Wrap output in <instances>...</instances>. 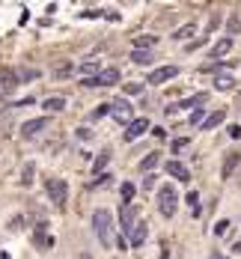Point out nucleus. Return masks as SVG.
<instances>
[{
	"instance_id": "33",
	"label": "nucleus",
	"mask_w": 241,
	"mask_h": 259,
	"mask_svg": "<svg viewBox=\"0 0 241 259\" xmlns=\"http://www.w3.org/2000/svg\"><path fill=\"white\" fill-rule=\"evenodd\" d=\"M36 75H39V71H36V69H27V71H21V75H18V78H36Z\"/></svg>"
},
{
	"instance_id": "2",
	"label": "nucleus",
	"mask_w": 241,
	"mask_h": 259,
	"mask_svg": "<svg viewBox=\"0 0 241 259\" xmlns=\"http://www.w3.org/2000/svg\"><path fill=\"white\" fill-rule=\"evenodd\" d=\"M158 209H161V214H164V217H173V214H176V209H179V194H176L173 185H164V188L158 191Z\"/></svg>"
},
{
	"instance_id": "1",
	"label": "nucleus",
	"mask_w": 241,
	"mask_h": 259,
	"mask_svg": "<svg viewBox=\"0 0 241 259\" xmlns=\"http://www.w3.org/2000/svg\"><path fill=\"white\" fill-rule=\"evenodd\" d=\"M93 233L101 241V247L113 244V214L107 209H96V214H93Z\"/></svg>"
},
{
	"instance_id": "5",
	"label": "nucleus",
	"mask_w": 241,
	"mask_h": 259,
	"mask_svg": "<svg viewBox=\"0 0 241 259\" xmlns=\"http://www.w3.org/2000/svg\"><path fill=\"white\" fill-rule=\"evenodd\" d=\"M110 114H113L116 122H131V101H128V98L110 101Z\"/></svg>"
},
{
	"instance_id": "36",
	"label": "nucleus",
	"mask_w": 241,
	"mask_h": 259,
	"mask_svg": "<svg viewBox=\"0 0 241 259\" xmlns=\"http://www.w3.org/2000/svg\"><path fill=\"white\" fill-rule=\"evenodd\" d=\"M235 253H241V241H235Z\"/></svg>"
},
{
	"instance_id": "18",
	"label": "nucleus",
	"mask_w": 241,
	"mask_h": 259,
	"mask_svg": "<svg viewBox=\"0 0 241 259\" xmlns=\"http://www.w3.org/2000/svg\"><path fill=\"white\" fill-rule=\"evenodd\" d=\"M223 119H226V114H223V110H217V114H212V117L203 119V128H217Z\"/></svg>"
},
{
	"instance_id": "37",
	"label": "nucleus",
	"mask_w": 241,
	"mask_h": 259,
	"mask_svg": "<svg viewBox=\"0 0 241 259\" xmlns=\"http://www.w3.org/2000/svg\"><path fill=\"white\" fill-rule=\"evenodd\" d=\"M77 259H90V256H87V253H84V256H77Z\"/></svg>"
},
{
	"instance_id": "24",
	"label": "nucleus",
	"mask_w": 241,
	"mask_h": 259,
	"mask_svg": "<svg viewBox=\"0 0 241 259\" xmlns=\"http://www.w3.org/2000/svg\"><path fill=\"white\" fill-rule=\"evenodd\" d=\"M235 33H241V18H238V15H232V18H229V39H232Z\"/></svg>"
},
{
	"instance_id": "28",
	"label": "nucleus",
	"mask_w": 241,
	"mask_h": 259,
	"mask_svg": "<svg viewBox=\"0 0 241 259\" xmlns=\"http://www.w3.org/2000/svg\"><path fill=\"white\" fill-rule=\"evenodd\" d=\"M152 45H155L152 36H140V39H137V48H152Z\"/></svg>"
},
{
	"instance_id": "30",
	"label": "nucleus",
	"mask_w": 241,
	"mask_h": 259,
	"mask_svg": "<svg viewBox=\"0 0 241 259\" xmlns=\"http://www.w3.org/2000/svg\"><path fill=\"white\" fill-rule=\"evenodd\" d=\"M185 146H188V137H179V140H173V149L179 152V149H185Z\"/></svg>"
},
{
	"instance_id": "9",
	"label": "nucleus",
	"mask_w": 241,
	"mask_h": 259,
	"mask_svg": "<svg viewBox=\"0 0 241 259\" xmlns=\"http://www.w3.org/2000/svg\"><path fill=\"white\" fill-rule=\"evenodd\" d=\"M152 125H149V119H131L128 122V131H125V140H137L140 134H146Z\"/></svg>"
},
{
	"instance_id": "11",
	"label": "nucleus",
	"mask_w": 241,
	"mask_h": 259,
	"mask_svg": "<svg viewBox=\"0 0 241 259\" xmlns=\"http://www.w3.org/2000/svg\"><path fill=\"white\" fill-rule=\"evenodd\" d=\"M42 128H48V119H30V122H24L21 134H24V137H36Z\"/></svg>"
},
{
	"instance_id": "23",
	"label": "nucleus",
	"mask_w": 241,
	"mask_h": 259,
	"mask_svg": "<svg viewBox=\"0 0 241 259\" xmlns=\"http://www.w3.org/2000/svg\"><path fill=\"white\" fill-rule=\"evenodd\" d=\"M196 33V24H185L179 33H176V39H188V36H193Z\"/></svg>"
},
{
	"instance_id": "27",
	"label": "nucleus",
	"mask_w": 241,
	"mask_h": 259,
	"mask_svg": "<svg viewBox=\"0 0 241 259\" xmlns=\"http://www.w3.org/2000/svg\"><path fill=\"white\" fill-rule=\"evenodd\" d=\"M21 182H24V185H30V182H33V164H27V167H24V173H21Z\"/></svg>"
},
{
	"instance_id": "12",
	"label": "nucleus",
	"mask_w": 241,
	"mask_h": 259,
	"mask_svg": "<svg viewBox=\"0 0 241 259\" xmlns=\"http://www.w3.org/2000/svg\"><path fill=\"white\" fill-rule=\"evenodd\" d=\"M146 235H149V227L143 224V220H137V227H134V233H131V247H140V244L146 241Z\"/></svg>"
},
{
	"instance_id": "16",
	"label": "nucleus",
	"mask_w": 241,
	"mask_h": 259,
	"mask_svg": "<svg viewBox=\"0 0 241 259\" xmlns=\"http://www.w3.org/2000/svg\"><path fill=\"white\" fill-rule=\"evenodd\" d=\"M199 101H206V93H196V95H191V98H185V101H179L176 107H196ZM176 107H170V114H173V110Z\"/></svg>"
},
{
	"instance_id": "17",
	"label": "nucleus",
	"mask_w": 241,
	"mask_h": 259,
	"mask_svg": "<svg viewBox=\"0 0 241 259\" xmlns=\"http://www.w3.org/2000/svg\"><path fill=\"white\" fill-rule=\"evenodd\" d=\"M36 244H39V250H48V247L54 244V238H51V235H45V230L39 227V230H36Z\"/></svg>"
},
{
	"instance_id": "25",
	"label": "nucleus",
	"mask_w": 241,
	"mask_h": 259,
	"mask_svg": "<svg viewBox=\"0 0 241 259\" xmlns=\"http://www.w3.org/2000/svg\"><path fill=\"white\" fill-rule=\"evenodd\" d=\"M188 206H191V212H193V214H199V197H196L193 191L188 194Z\"/></svg>"
},
{
	"instance_id": "8",
	"label": "nucleus",
	"mask_w": 241,
	"mask_h": 259,
	"mask_svg": "<svg viewBox=\"0 0 241 259\" xmlns=\"http://www.w3.org/2000/svg\"><path fill=\"white\" fill-rule=\"evenodd\" d=\"M176 75H179L176 66H161V69H155L152 75H149V84H167V81L176 78Z\"/></svg>"
},
{
	"instance_id": "38",
	"label": "nucleus",
	"mask_w": 241,
	"mask_h": 259,
	"mask_svg": "<svg viewBox=\"0 0 241 259\" xmlns=\"http://www.w3.org/2000/svg\"><path fill=\"white\" fill-rule=\"evenodd\" d=\"M238 107H241V95H238Z\"/></svg>"
},
{
	"instance_id": "7",
	"label": "nucleus",
	"mask_w": 241,
	"mask_h": 259,
	"mask_svg": "<svg viewBox=\"0 0 241 259\" xmlns=\"http://www.w3.org/2000/svg\"><path fill=\"white\" fill-rule=\"evenodd\" d=\"M116 81H119V69H104V71H98L96 78H90L87 84H90V87H96V84H98V87H110V84H116Z\"/></svg>"
},
{
	"instance_id": "34",
	"label": "nucleus",
	"mask_w": 241,
	"mask_h": 259,
	"mask_svg": "<svg viewBox=\"0 0 241 259\" xmlns=\"http://www.w3.org/2000/svg\"><path fill=\"white\" fill-rule=\"evenodd\" d=\"M125 90H128V93H131V95H134V93H140V90H143V87H140V84H128V87H125Z\"/></svg>"
},
{
	"instance_id": "32",
	"label": "nucleus",
	"mask_w": 241,
	"mask_h": 259,
	"mask_svg": "<svg viewBox=\"0 0 241 259\" xmlns=\"http://www.w3.org/2000/svg\"><path fill=\"white\" fill-rule=\"evenodd\" d=\"M226 227H229V220H220V224H217V227H215V233H217V235H220V233H226Z\"/></svg>"
},
{
	"instance_id": "14",
	"label": "nucleus",
	"mask_w": 241,
	"mask_h": 259,
	"mask_svg": "<svg viewBox=\"0 0 241 259\" xmlns=\"http://www.w3.org/2000/svg\"><path fill=\"white\" fill-rule=\"evenodd\" d=\"M238 161H241V155H238V152H229V155H226V161H223V167H220V176H223V179H229Z\"/></svg>"
},
{
	"instance_id": "6",
	"label": "nucleus",
	"mask_w": 241,
	"mask_h": 259,
	"mask_svg": "<svg viewBox=\"0 0 241 259\" xmlns=\"http://www.w3.org/2000/svg\"><path fill=\"white\" fill-rule=\"evenodd\" d=\"M18 90V75L9 69H0V95H12Z\"/></svg>"
},
{
	"instance_id": "19",
	"label": "nucleus",
	"mask_w": 241,
	"mask_h": 259,
	"mask_svg": "<svg viewBox=\"0 0 241 259\" xmlns=\"http://www.w3.org/2000/svg\"><path fill=\"white\" fill-rule=\"evenodd\" d=\"M158 161H161V155H158V152H149V155H146V158L140 161V170H152V167H155Z\"/></svg>"
},
{
	"instance_id": "26",
	"label": "nucleus",
	"mask_w": 241,
	"mask_h": 259,
	"mask_svg": "<svg viewBox=\"0 0 241 259\" xmlns=\"http://www.w3.org/2000/svg\"><path fill=\"white\" fill-rule=\"evenodd\" d=\"M232 87V78L229 75H217V90H229Z\"/></svg>"
},
{
	"instance_id": "13",
	"label": "nucleus",
	"mask_w": 241,
	"mask_h": 259,
	"mask_svg": "<svg viewBox=\"0 0 241 259\" xmlns=\"http://www.w3.org/2000/svg\"><path fill=\"white\" fill-rule=\"evenodd\" d=\"M229 51H232V39L226 36V39H220V42H217V45L212 48V57H215V60H223V57H226Z\"/></svg>"
},
{
	"instance_id": "4",
	"label": "nucleus",
	"mask_w": 241,
	"mask_h": 259,
	"mask_svg": "<svg viewBox=\"0 0 241 259\" xmlns=\"http://www.w3.org/2000/svg\"><path fill=\"white\" fill-rule=\"evenodd\" d=\"M134 227H137V212H134L131 203H122V209H119V230H122V233L131 238Z\"/></svg>"
},
{
	"instance_id": "3",
	"label": "nucleus",
	"mask_w": 241,
	"mask_h": 259,
	"mask_svg": "<svg viewBox=\"0 0 241 259\" xmlns=\"http://www.w3.org/2000/svg\"><path fill=\"white\" fill-rule=\"evenodd\" d=\"M45 191L54 200V206H66V200H69V185H66V179H48L45 182Z\"/></svg>"
},
{
	"instance_id": "10",
	"label": "nucleus",
	"mask_w": 241,
	"mask_h": 259,
	"mask_svg": "<svg viewBox=\"0 0 241 259\" xmlns=\"http://www.w3.org/2000/svg\"><path fill=\"white\" fill-rule=\"evenodd\" d=\"M167 173H170L173 179H179V182H188V179H191V173H188V167H185L182 161H167Z\"/></svg>"
},
{
	"instance_id": "31",
	"label": "nucleus",
	"mask_w": 241,
	"mask_h": 259,
	"mask_svg": "<svg viewBox=\"0 0 241 259\" xmlns=\"http://www.w3.org/2000/svg\"><path fill=\"white\" fill-rule=\"evenodd\" d=\"M69 71H72V66H60V69H57V78H66Z\"/></svg>"
},
{
	"instance_id": "22",
	"label": "nucleus",
	"mask_w": 241,
	"mask_h": 259,
	"mask_svg": "<svg viewBox=\"0 0 241 259\" xmlns=\"http://www.w3.org/2000/svg\"><path fill=\"white\" fill-rule=\"evenodd\" d=\"M63 107H66L63 98H48V101H45V110H54V114H57V110H63Z\"/></svg>"
},
{
	"instance_id": "35",
	"label": "nucleus",
	"mask_w": 241,
	"mask_h": 259,
	"mask_svg": "<svg viewBox=\"0 0 241 259\" xmlns=\"http://www.w3.org/2000/svg\"><path fill=\"white\" fill-rule=\"evenodd\" d=\"M229 134H232V137H238V140H241V125H232V128H229Z\"/></svg>"
},
{
	"instance_id": "20",
	"label": "nucleus",
	"mask_w": 241,
	"mask_h": 259,
	"mask_svg": "<svg viewBox=\"0 0 241 259\" xmlns=\"http://www.w3.org/2000/svg\"><path fill=\"white\" fill-rule=\"evenodd\" d=\"M134 191H137V188H134L131 182H122V203H131V200H134Z\"/></svg>"
},
{
	"instance_id": "21",
	"label": "nucleus",
	"mask_w": 241,
	"mask_h": 259,
	"mask_svg": "<svg viewBox=\"0 0 241 259\" xmlns=\"http://www.w3.org/2000/svg\"><path fill=\"white\" fill-rule=\"evenodd\" d=\"M107 161H110V152H101V155H98V161H96V164H93V173H96V176H98V173H101V170H104V164H107Z\"/></svg>"
},
{
	"instance_id": "29",
	"label": "nucleus",
	"mask_w": 241,
	"mask_h": 259,
	"mask_svg": "<svg viewBox=\"0 0 241 259\" xmlns=\"http://www.w3.org/2000/svg\"><path fill=\"white\" fill-rule=\"evenodd\" d=\"M203 119H206V117H203V110H199V107H196V110H193V114H191V122H193V125H199V122H203Z\"/></svg>"
},
{
	"instance_id": "15",
	"label": "nucleus",
	"mask_w": 241,
	"mask_h": 259,
	"mask_svg": "<svg viewBox=\"0 0 241 259\" xmlns=\"http://www.w3.org/2000/svg\"><path fill=\"white\" fill-rule=\"evenodd\" d=\"M131 60L140 63V66H149V63H152V51H149V48H134V51H131Z\"/></svg>"
}]
</instances>
